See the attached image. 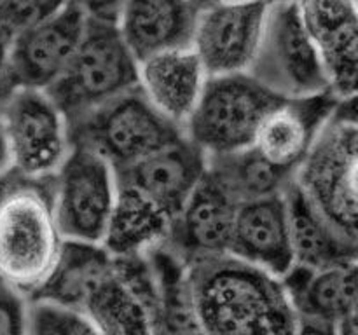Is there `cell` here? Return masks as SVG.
Here are the masks:
<instances>
[{
    "label": "cell",
    "mask_w": 358,
    "mask_h": 335,
    "mask_svg": "<svg viewBox=\"0 0 358 335\" xmlns=\"http://www.w3.org/2000/svg\"><path fill=\"white\" fill-rule=\"evenodd\" d=\"M203 335H294L297 314L282 279L231 255L187 265Z\"/></svg>",
    "instance_id": "6da1fadb"
},
{
    "label": "cell",
    "mask_w": 358,
    "mask_h": 335,
    "mask_svg": "<svg viewBox=\"0 0 358 335\" xmlns=\"http://www.w3.org/2000/svg\"><path fill=\"white\" fill-rule=\"evenodd\" d=\"M49 180H28L14 170L0 174V278L27 299L45 285L63 246Z\"/></svg>",
    "instance_id": "7a4b0ae2"
},
{
    "label": "cell",
    "mask_w": 358,
    "mask_h": 335,
    "mask_svg": "<svg viewBox=\"0 0 358 335\" xmlns=\"http://www.w3.org/2000/svg\"><path fill=\"white\" fill-rule=\"evenodd\" d=\"M357 98L339 101L318 131L292 184L350 241L358 243Z\"/></svg>",
    "instance_id": "3957f363"
},
{
    "label": "cell",
    "mask_w": 358,
    "mask_h": 335,
    "mask_svg": "<svg viewBox=\"0 0 358 335\" xmlns=\"http://www.w3.org/2000/svg\"><path fill=\"white\" fill-rule=\"evenodd\" d=\"M136 79L138 61L114 21L87 17L72 58L45 93L70 122L133 89Z\"/></svg>",
    "instance_id": "277c9868"
},
{
    "label": "cell",
    "mask_w": 358,
    "mask_h": 335,
    "mask_svg": "<svg viewBox=\"0 0 358 335\" xmlns=\"http://www.w3.org/2000/svg\"><path fill=\"white\" fill-rule=\"evenodd\" d=\"M280 101L248 72L208 77L182 135L206 157L248 149L264 115Z\"/></svg>",
    "instance_id": "5b68a950"
},
{
    "label": "cell",
    "mask_w": 358,
    "mask_h": 335,
    "mask_svg": "<svg viewBox=\"0 0 358 335\" xmlns=\"http://www.w3.org/2000/svg\"><path fill=\"white\" fill-rule=\"evenodd\" d=\"M69 124L72 145L98 154L114 171L182 136V129L164 119L138 86Z\"/></svg>",
    "instance_id": "8992f818"
},
{
    "label": "cell",
    "mask_w": 358,
    "mask_h": 335,
    "mask_svg": "<svg viewBox=\"0 0 358 335\" xmlns=\"http://www.w3.org/2000/svg\"><path fill=\"white\" fill-rule=\"evenodd\" d=\"M282 100L331 93L320 56L308 35L296 0H269L257 52L248 70Z\"/></svg>",
    "instance_id": "52a82bcc"
},
{
    "label": "cell",
    "mask_w": 358,
    "mask_h": 335,
    "mask_svg": "<svg viewBox=\"0 0 358 335\" xmlns=\"http://www.w3.org/2000/svg\"><path fill=\"white\" fill-rule=\"evenodd\" d=\"M117 195L115 171L98 154L72 145L49 180V199L63 241L101 244Z\"/></svg>",
    "instance_id": "ba28073f"
},
{
    "label": "cell",
    "mask_w": 358,
    "mask_h": 335,
    "mask_svg": "<svg viewBox=\"0 0 358 335\" xmlns=\"http://www.w3.org/2000/svg\"><path fill=\"white\" fill-rule=\"evenodd\" d=\"M0 121L10 170L28 180H49L72 150L69 119L45 91L13 89L0 100Z\"/></svg>",
    "instance_id": "9c48e42d"
},
{
    "label": "cell",
    "mask_w": 358,
    "mask_h": 335,
    "mask_svg": "<svg viewBox=\"0 0 358 335\" xmlns=\"http://www.w3.org/2000/svg\"><path fill=\"white\" fill-rule=\"evenodd\" d=\"M268 2L231 3L217 0L199 9L191 49L206 75H229L250 70L264 27Z\"/></svg>",
    "instance_id": "30bf717a"
},
{
    "label": "cell",
    "mask_w": 358,
    "mask_h": 335,
    "mask_svg": "<svg viewBox=\"0 0 358 335\" xmlns=\"http://www.w3.org/2000/svg\"><path fill=\"white\" fill-rule=\"evenodd\" d=\"M236 208L233 195L206 170L171 218L163 244L185 265L227 255Z\"/></svg>",
    "instance_id": "8fae6325"
},
{
    "label": "cell",
    "mask_w": 358,
    "mask_h": 335,
    "mask_svg": "<svg viewBox=\"0 0 358 335\" xmlns=\"http://www.w3.org/2000/svg\"><path fill=\"white\" fill-rule=\"evenodd\" d=\"M86 14L66 3L49 20L16 31L9 59V89L45 91L62 75L80 40Z\"/></svg>",
    "instance_id": "7c38bea8"
},
{
    "label": "cell",
    "mask_w": 358,
    "mask_h": 335,
    "mask_svg": "<svg viewBox=\"0 0 358 335\" xmlns=\"http://www.w3.org/2000/svg\"><path fill=\"white\" fill-rule=\"evenodd\" d=\"M296 3L320 56L331 94L339 101L357 98V0H296Z\"/></svg>",
    "instance_id": "4fadbf2b"
},
{
    "label": "cell",
    "mask_w": 358,
    "mask_h": 335,
    "mask_svg": "<svg viewBox=\"0 0 358 335\" xmlns=\"http://www.w3.org/2000/svg\"><path fill=\"white\" fill-rule=\"evenodd\" d=\"M70 307L83 313L98 335H150L147 299L121 274L112 255L80 279Z\"/></svg>",
    "instance_id": "5bb4252c"
},
{
    "label": "cell",
    "mask_w": 358,
    "mask_h": 335,
    "mask_svg": "<svg viewBox=\"0 0 358 335\" xmlns=\"http://www.w3.org/2000/svg\"><path fill=\"white\" fill-rule=\"evenodd\" d=\"M206 171V156L184 135L115 171L121 187L138 192L170 218L177 215Z\"/></svg>",
    "instance_id": "9a60e30c"
},
{
    "label": "cell",
    "mask_w": 358,
    "mask_h": 335,
    "mask_svg": "<svg viewBox=\"0 0 358 335\" xmlns=\"http://www.w3.org/2000/svg\"><path fill=\"white\" fill-rule=\"evenodd\" d=\"M338 103L331 93L282 100L259 124L252 149L273 168L294 174Z\"/></svg>",
    "instance_id": "2e32d148"
},
{
    "label": "cell",
    "mask_w": 358,
    "mask_h": 335,
    "mask_svg": "<svg viewBox=\"0 0 358 335\" xmlns=\"http://www.w3.org/2000/svg\"><path fill=\"white\" fill-rule=\"evenodd\" d=\"M227 255L280 279L294 267L285 192L238 204Z\"/></svg>",
    "instance_id": "e0dca14e"
},
{
    "label": "cell",
    "mask_w": 358,
    "mask_h": 335,
    "mask_svg": "<svg viewBox=\"0 0 358 335\" xmlns=\"http://www.w3.org/2000/svg\"><path fill=\"white\" fill-rule=\"evenodd\" d=\"M199 9L189 0H124L115 27L136 61L191 47Z\"/></svg>",
    "instance_id": "ac0fdd59"
},
{
    "label": "cell",
    "mask_w": 358,
    "mask_h": 335,
    "mask_svg": "<svg viewBox=\"0 0 358 335\" xmlns=\"http://www.w3.org/2000/svg\"><path fill=\"white\" fill-rule=\"evenodd\" d=\"M206 79L208 75L196 52L184 47L140 61L136 86L164 119L182 129L201 96Z\"/></svg>",
    "instance_id": "d6986e66"
},
{
    "label": "cell",
    "mask_w": 358,
    "mask_h": 335,
    "mask_svg": "<svg viewBox=\"0 0 358 335\" xmlns=\"http://www.w3.org/2000/svg\"><path fill=\"white\" fill-rule=\"evenodd\" d=\"M358 262L327 269L294 265L282 278L283 288L297 318L336 323L357 316L358 307Z\"/></svg>",
    "instance_id": "ffe728a7"
},
{
    "label": "cell",
    "mask_w": 358,
    "mask_h": 335,
    "mask_svg": "<svg viewBox=\"0 0 358 335\" xmlns=\"http://www.w3.org/2000/svg\"><path fill=\"white\" fill-rule=\"evenodd\" d=\"M285 202L294 265L317 271L358 262V243L339 234L294 184L285 191Z\"/></svg>",
    "instance_id": "44dd1931"
},
{
    "label": "cell",
    "mask_w": 358,
    "mask_h": 335,
    "mask_svg": "<svg viewBox=\"0 0 358 335\" xmlns=\"http://www.w3.org/2000/svg\"><path fill=\"white\" fill-rule=\"evenodd\" d=\"M147 258L154 276L150 335H203L189 288L187 265L164 244L150 250Z\"/></svg>",
    "instance_id": "7402d4cb"
},
{
    "label": "cell",
    "mask_w": 358,
    "mask_h": 335,
    "mask_svg": "<svg viewBox=\"0 0 358 335\" xmlns=\"http://www.w3.org/2000/svg\"><path fill=\"white\" fill-rule=\"evenodd\" d=\"M171 218L138 192L117 185L101 246L115 258L140 257L164 243Z\"/></svg>",
    "instance_id": "603a6c76"
},
{
    "label": "cell",
    "mask_w": 358,
    "mask_h": 335,
    "mask_svg": "<svg viewBox=\"0 0 358 335\" xmlns=\"http://www.w3.org/2000/svg\"><path fill=\"white\" fill-rule=\"evenodd\" d=\"M206 170L224 185L238 204L283 194L294 177L266 163L252 147L226 156L206 157Z\"/></svg>",
    "instance_id": "cb8c5ba5"
},
{
    "label": "cell",
    "mask_w": 358,
    "mask_h": 335,
    "mask_svg": "<svg viewBox=\"0 0 358 335\" xmlns=\"http://www.w3.org/2000/svg\"><path fill=\"white\" fill-rule=\"evenodd\" d=\"M27 335H98V332L77 309L51 300L30 299Z\"/></svg>",
    "instance_id": "d4e9b609"
},
{
    "label": "cell",
    "mask_w": 358,
    "mask_h": 335,
    "mask_svg": "<svg viewBox=\"0 0 358 335\" xmlns=\"http://www.w3.org/2000/svg\"><path fill=\"white\" fill-rule=\"evenodd\" d=\"M69 0H7L0 10V17L14 31H21L52 17Z\"/></svg>",
    "instance_id": "484cf974"
},
{
    "label": "cell",
    "mask_w": 358,
    "mask_h": 335,
    "mask_svg": "<svg viewBox=\"0 0 358 335\" xmlns=\"http://www.w3.org/2000/svg\"><path fill=\"white\" fill-rule=\"evenodd\" d=\"M28 299L0 278V335H27Z\"/></svg>",
    "instance_id": "4316f807"
},
{
    "label": "cell",
    "mask_w": 358,
    "mask_h": 335,
    "mask_svg": "<svg viewBox=\"0 0 358 335\" xmlns=\"http://www.w3.org/2000/svg\"><path fill=\"white\" fill-rule=\"evenodd\" d=\"M76 7H79L86 17L101 21H114L117 17L124 0H69Z\"/></svg>",
    "instance_id": "83f0119b"
},
{
    "label": "cell",
    "mask_w": 358,
    "mask_h": 335,
    "mask_svg": "<svg viewBox=\"0 0 358 335\" xmlns=\"http://www.w3.org/2000/svg\"><path fill=\"white\" fill-rule=\"evenodd\" d=\"M14 37H16V31L0 17V100L10 93L9 82H7V72H9V59Z\"/></svg>",
    "instance_id": "f1b7e54d"
},
{
    "label": "cell",
    "mask_w": 358,
    "mask_h": 335,
    "mask_svg": "<svg viewBox=\"0 0 358 335\" xmlns=\"http://www.w3.org/2000/svg\"><path fill=\"white\" fill-rule=\"evenodd\" d=\"M294 335H338V325L311 318H297Z\"/></svg>",
    "instance_id": "f546056e"
},
{
    "label": "cell",
    "mask_w": 358,
    "mask_h": 335,
    "mask_svg": "<svg viewBox=\"0 0 358 335\" xmlns=\"http://www.w3.org/2000/svg\"><path fill=\"white\" fill-rule=\"evenodd\" d=\"M10 170V159H9V149H7L6 135H3L2 121H0V174L6 173Z\"/></svg>",
    "instance_id": "4dcf8cb0"
},
{
    "label": "cell",
    "mask_w": 358,
    "mask_h": 335,
    "mask_svg": "<svg viewBox=\"0 0 358 335\" xmlns=\"http://www.w3.org/2000/svg\"><path fill=\"white\" fill-rule=\"evenodd\" d=\"M338 335H357V316H350L339 321Z\"/></svg>",
    "instance_id": "1f68e13d"
},
{
    "label": "cell",
    "mask_w": 358,
    "mask_h": 335,
    "mask_svg": "<svg viewBox=\"0 0 358 335\" xmlns=\"http://www.w3.org/2000/svg\"><path fill=\"white\" fill-rule=\"evenodd\" d=\"M189 2L194 3V6L198 7V9H205V7H208V6H212V3H215L217 0H189Z\"/></svg>",
    "instance_id": "d6a6232c"
},
{
    "label": "cell",
    "mask_w": 358,
    "mask_h": 335,
    "mask_svg": "<svg viewBox=\"0 0 358 335\" xmlns=\"http://www.w3.org/2000/svg\"><path fill=\"white\" fill-rule=\"evenodd\" d=\"M220 2H231V3H252V2H269V0H220Z\"/></svg>",
    "instance_id": "836d02e7"
},
{
    "label": "cell",
    "mask_w": 358,
    "mask_h": 335,
    "mask_svg": "<svg viewBox=\"0 0 358 335\" xmlns=\"http://www.w3.org/2000/svg\"><path fill=\"white\" fill-rule=\"evenodd\" d=\"M6 2H7V0H0V10H2V7L6 6Z\"/></svg>",
    "instance_id": "e575fe53"
}]
</instances>
